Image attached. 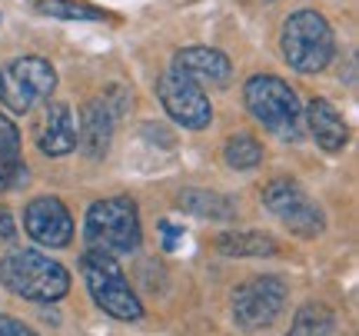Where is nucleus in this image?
Masks as SVG:
<instances>
[{
  "label": "nucleus",
  "mask_w": 359,
  "mask_h": 336,
  "mask_svg": "<svg viewBox=\"0 0 359 336\" xmlns=\"http://www.w3.org/2000/svg\"><path fill=\"white\" fill-rule=\"evenodd\" d=\"M34 11L53 20H107V13L87 0H34Z\"/></svg>",
  "instance_id": "nucleus-20"
},
{
  "label": "nucleus",
  "mask_w": 359,
  "mask_h": 336,
  "mask_svg": "<svg viewBox=\"0 0 359 336\" xmlns=\"http://www.w3.org/2000/svg\"><path fill=\"white\" fill-rule=\"evenodd\" d=\"M170 70L196 80L200 87H206V83L210 87H226L233 77L230 57L223 51H217V47H183V51L173 53Z\"/></svg>",
  "instance_id": "nucleus-12"
},
{
  "label": "nucleus",
  "mask_w": 359,
  "mask_h": 336,
  "mask_svg": "<svg viewBox=\"0 0 359 336\" xmlns=\"http://www.w3.org/2000/svg\"><path fill=\"white\" fill-rule=\"evenodd\" d=\"M217 250L226 257H273L276 253V240L269 233L243 230V233H223L217 236Z\"/></svg>",
  "instance_id": "nucleus-17"
},
{
  "label": "nucleus",
  "mask_w": 359,
  "mask_h": 336,
  "mask_svg": "<svg viewBox=\"0 0 359 336\" xmlns=\"http://www.w3.org/2000/svg\"><path fill=\"white\" fill-rule=\"evenodd\" d=\"M80 273H83V283H87L93 303H97L107 316L123 320V323L143 320V303L137 300V293L130 290L116 257L103 253V250H83V253H80Z\"/></svg>",
  "instance_id": "nucleus-5"
},
{
  "label": "nucleus",
  "mask_w": 359,
  "mask_h": 336,
  "mask_svg": "<svg viewBox=\"0 0 359 336\" xmlns=\"http://www.w3.org/2000/svg\"><path fill=\"white\" fill-rule=\"evenodd\" d=\"M0 283L30 303H60L70 293V273L47 253L17 246L0 260Z\"/></svg>",
  "instance_id": "nucleus-1"
},
{
  "label": "nucleus",
  "mask_w": 359,
  "mask_h": 336,
  "mask_svg": "<svg viewBox=\"0 0 359 336\" xmlns=\"http://www.w3.org/2000/svg\"><path fill=\"white\" fill-rule=\"evenodd\" d=\"M283 60L296 74H320L333 64L336 57V34L330 20L320 11H296L286 17L280 34Z\"/></svg>",
  "instance_id": "nucleus-4"
},
{
  "label": "nucleus",
  "mask_w": 359,
  "mask_h": 336,
  "mask_svg": "<svg viewBox=\"0 0 359 336\" xmlns=\"http://www.w3.org/2000/svg\"><path fill=\"white\" fill-rule=\"evenodd\" d=\"M27 180V167L20 160V130L7 114H0V194L17 190Z\"/></svg>",
  "instance_id": "nucleus-15"
},
{
  "label": "nucleus",
  "mask_w": 359,
  "mask_h": 336,
  "mask_svg": "<svg viewBox=\"0 0 359 336\" xmlns=\"http://www.w3.org/2000/svg\"><path fill=\"white\" fill-rule=\"evenodd\" d=\"M24 230L34 243L64 250L74 243V217L60 196H37L24 207Z\"/></svg>",
  "instance_id": "nucleus-10"
},
{
  "label": "nucleus",
  "mask_w": 359,
  "mask_h": 336,
  "mask_svg": "<svg viewBox=\"0 0 359 336\" xmlns=\"http://www.w3.org/2000/svg\"><path fill=\"white\" fill-rule=\"evenodd\" d=\"M243 104L250 116L273 137L293 143L303 133V107L296 90L276 74H253L243 83Z\"/></svg>",
  "instance_id": "nucleus-3"
},
{
  "label": "nucleus",
  "mask_w": 359,
  "mask_h": 336,
  "mask_svg": "<svg viewBox=\"0 0 359 336\" xmlns=\"http://www.w3.org/2000/svg\"><path fill=\"white\" fill-rule=\"evenodd\" d=\"M223 163L230 170H257L263 163V143L253 133H233L223 143Z\"/></svg>",
  "instance_id": "nucleus-18"
},
{
  "label": "nucleus",
  "mask_w": 359,
  "mask_h": 336,
  "mask_svg": "<svg viewBox=\"0 0 359 336\" xmlns=\"http://www.w3.org/2000/svg\"><path fill=\"white\" fill-rule=\"evenodd\" d=\"M83 243L87 250H103L110 257H130L143 243L140 210L130 196H103L93 200L83 217Z\"/></svg>",
  "instance_id": "nucleus-2"
},
{
  "label": "nucleus",
  "mask_w": 359,
  "mask_h": 336,
  "mask_svg": "<svg viewBox=\"0 0 359 336\" xmlns=\"http://www.w3.org/2000/svg\"><path fill=\"white\" fill-rule=\"evenodd\" d=\"M156 100L167 110L170 120L183 130H206L213 120V104H210L206 90L196 80L183 77L177 70H167L156 80Z\"/></svg>",
  "instance_id": "nucleus-9"
},
{
  "label": "nucleus",
  "mask_w": 359,
  "mask_h": 336,
  "mask_svg": "<svg viewBox=\"0 0 359 336\" xmlns=\"http://www.w3.org/2000/svg\"><path fill=\"white\" fill-rule=\"evenodd\" d=\"M303 123H306L309 137L316 140V147L326 150V154H339L349 143L346 120H343V114H339L326 97H313V100H309L306 110H303Z\"/></svg>",
  "instance_id": "nucleus-14"
},
{
  "label": "nucleus",
  "mask_w": 359,
  "mask_h": 336,
  "mask_svg": "<svg viewBox=\"0 0 359 336\" xmlns=\"http://www.w3.org/2000/svg\"><path fill=\"white\" fill-rule=\"evenodd\" d=\"M0 240L4 243H13L17 240V230H13V217L7 210H0Z\"/></svg>",
  "instance_id": "nucleus-23"
},
{
  "label": "nucleus",
  "mask_w": 359,
  "mask_h": 336,
  "mask_svg": "<svg viewBox=\"0 0 359 336\" xmlns=\"http://www.w3.org/2000/svg\"><path fill=\"white\" fill-rule=\"evenodd\" d=\"M160 233H163V250H177L180 240H183V230L173 223H160Z\"/></svg>",
  "instance_id": "nucleus-22"
},
{
  "label": "nucleus",
  "mask_w": 359,
  "mask_h": 336,
  "mask_svg": "<svg viewBox=\"0 0 359 336\" xmlns=\"http://www.w3.org/2000/svg\"><path fill=\"white\" fill-rule=\"evenodd\" d=\"M30 333H34V330L24 326L17 316H4V313H0V336H30Z\"/></svg>",
  "instance_id": "nucleus-21"
},
{
  "label": "nucleus",
  "mask_w": 359,
  "mask_h": 336,
  "mask_svg": "<svg viewBox=\"0 0 359 336\" xmlns=\"http://www.w3.org/2000/svg\"><path fill=\"white\" fill-rule=\"evenodd\" d=\"M116 110L110 104V97H93L83 114H80V127H77V147L83 150L87 160H103L114 140V127H116Z\"/></svg>",
  "instance_id": "nucleus-11"
},
{
  "label": "nucleus",
  "mask_w": 359,
  "mask_h": 336,
  "mask_svg": "<svg viewBox=\"0 0 359 336\" xmlns=\"http://www.w3.org/2000/svg\"><path fill=\"white\" fill-rule=\"evenodd\" d=\"M37 147L43 156H67L77 150V120L67 104H43V116L37 127Z\"/></svg>",
  "instance_id": "nucleus-13"
},
{
  "label": "nucleus",
  "mask_w": 359,
  "mask_h": 336,
  "mask_svg": "<svg viewBox=\"0 0 359 336\" xmlns=\"http://www.w3.org/2000/svg\"><path fill=\"white\" fill-rule=\"evenodd\" d=\"M339 330V320H336V313L330 307H323V303H306L303 310L296 313L293 326H290V333L293 336H326V333H336Z\"/></svg>",
  "instance_id": "nucleus-19"
},
{
  "label": "nucleus",
  "mask_w": 359,
  "mask_h": 336,
  "mask_svg": "<svg viewBox=\"0 0 359 336\" xmlns=\"http://www.w3.org/2000/svg\"><path fill=\"white\" fill-rule=\"evenodd\" d=\"M177 207L190 217H200V220H233L236 217V200L219 190H200V187H190L177 196Z\"/></svg>",
  "instance_id": "nucleus-16"
},
{
  "label": "nucleus",
  "mask_w": 359,
  "mask_h": 336,
  "mask_svg": "<svg viewBox=\"0 0 359 336\" xmlns=\"http://www.w3.org/2000/svg\"><path fill=\"white\" fill-rule=\"evenodd\" d=\"M263 207L276 217V220L293 230L296 236H320L323 227H326V217H323L320 203L299 187L290 177H276L263 187Z\"/></svg>",
  "instance_id": "nucleus-7"
},
{
  "label": "nucleus",
  "mask_w": 359,
  "mask_h": 336,
  "mask_svg": "<svg viewBox=\"0 0 359 336\" xmlns=\"http://www.w3.org/2000/svg\"><path fill=\"white\" fill-rule=\"evenodd\" d=\"M57 90V70L40 53H20L0 64V107L13 116H27L34 107L47 104Z\"/></svg>",
  "instance_id": "nucleus-6"
},
{
  "label": "nucleus",
  "mask_w": 359,
  "mask_h": 336,
  "mask_svg": "<svg viewBox=\"0 0 359 336\" xmlns=\"http://www.w3.org/2000/svg\"><path fill=\"white\" fill-rule=\"evenodd\" d=\"M286 307V283L280 276H253L233 290V323L240 330H269Z\"/></svg>",
  "instance_id": "nucleus-8"
}]
</instances>
